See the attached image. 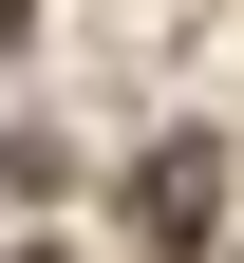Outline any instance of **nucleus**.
Here are the masks:
<instances>
[{
    "label": "nucleus",
    "mask_w": 244,
    "mask_h": 263,
    "mask_svg": "<svg viewBox=\"0 0 244 263\" xmlns=\"http://www.w3.org/2000/svg\"><path fill=\"white\" fill-rule=\"evenodd\" d=\"M207 207H226V151H207V132H169L151 170H132V226H151V245H188Z\"/></svg>",
    "instance_id": "obj_1"
}]
</instances>
